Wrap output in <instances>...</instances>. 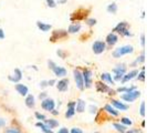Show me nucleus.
I'll return each instance as SVG.
<instances>
[{
	"mask_svg": "<svg viewBox=\"0 0 147 133\" xmlns=\"http://www.w3.org/2000/svg\"><path fill=\"white\" fill-rule=\"evenodd\" d=\"M114 32H117L121 36H124V37H132L133 35L129 32V26L126 21L119 22L117 26L113 29Z\"/></svg>",
	"mask_w": 147,
	"mask_h": 133,
	"instance_id": "f257e3e1",
	"label": "nucleus"
},
{
	"mask_svg": "<svg viewBox=\"0 0 147 133\" xmlns=\"http://www.w3.org/2000/svg\"><path fill=\"white\" fill-rule=\"evenodd\" d=\"M133 51H134V48H133L132 45H123V47H119L117 49H115L112 54H113L114 58L118 59V58H122L123 56L132 53Z\"/></svg>",
	"mask_w": 147,
	"mask_h": 133,
	"instance_id": "f03ea898",
	"label": "nucleus"
},
{
	"mask_svg": "<svg viewBox=\"0 0 147 133\" xmlns=\"http://www.w3.org/2000/svg\"><path fill=\"white\" fill-rule=\"evenodd\" d=\"M48 66H49V68L54 72V74H55L57 77H65L66 73H67L66 69H64L63 66H57V64H55L53 61H51V60L48 61Z\"/></svg>",
	"mask_w": 147,
	"mask_h": 133,
	"instance_id": "7ed1b4c3",
	"label": "nucleus"
},
{
	"mask_svg": "<svg viewBox=\"0 0 147 133\" xmlns=\"http://www.w3.org/2000/svg\"><path fill=\"white\" fill-rule=\"evenodd\" d=\"M140 96V92L138 90H136V89H134L132 91H128V92H125L124 94H122L121 98L126 101V102H134L138 96Z\"/></svg>",
	"mask_w": 147,
	"mask_h": 133,
	"instance_id": "20e7f679",
	"label": "nucleus"
},
{
	"mask_svg": "<svg viewBox=\"0 0 147 133\" xmlns=\"http://www.w3.org/2000/svg\"><path fill=\"white\" fill-rule=\"evenodd\" d=\"M113 72L115 74L114 78H113V80L114 81H121L122 78H123V75L126 73V66L125 64H117V66L113 69Z\"/></svg>",
	"mask_w": 147,
	"mask_h": 133,
	"instance_id": "39448f33",
	"label": "nucleus"
},
{
	"mask_svg": "<svg viewBox=\"0 0 147 133\" xmlns=\"http://www.w3.org/2000/svg\"><path fill=\"white\" fill-rule=\"evenodd\" d=\"M73 75H74V80H75V83H76V87L80 89L81 91L84 90V82H83V75H82V72L80 70H74L73 71Z\"/></svg>",
	"mask_w": 147,
	"mask_h": 133,
	"instance_id": "423d86ee",
	"label": "nucleus"
},
{
	"mask_svg": "<svg viewBox=\"0 0 147 133\" xmlns=\"http://www.w3.org/2000/svg\"><path fill=\"white\" fill-rule=\"evenodd\" d=\"M83 82H84V88H91L92 87V71L85 69L83 71Z\"/></svg>",
	"mask_w": 147,
	"mask_h": 133,
	"instance_id": "0eeeda50",
	"label": "nucleus"
},
{
	"mask_svg": "<svg viewBox=\"0 0 147 133\" xmlns=\"http://www.w3.org/2000/svg\"><path fill=\"white\" fill-rule=\"evenodd\" d=\"M88 10H84V9H79L78 11H74L72 16H71V21H79L81 19H84L88 16Z\"/></svg>",
	"mask_w": 147,
	"mask_h": 133,
	"instance_id": "6e6552de",
	"label": "nucleus"
},
{
	"mask_svg": "<svg viewBox=\"0 0 147 133\" xmlns=\"http://www.w3.org/2000/svg\"><path fill=\"white\" fill-rule=\"evenodd\" d=\"M92 49H93V52L95 53V54H101V53H103L105 51V49H106V44L105 42L103 41H95L93 45H92Z\"/></svg>",
	"mask_w": 147,
	"mask_h": 133,
	"instance_id": "1a4fd4ad",
	"label": "nucleus"
},
{
	"mask_svg": "<svg viewBox=\"0 0 147 133\" xmlns=\"http://www.w3.org/2000/svg\"><path fill=\"white\" fill-rule=\"evenodd\" d=\"M54 105H55V102H54L52 99H49V98L43 99V100H42V103H41V107H42L45 111H49V112H51V111L54 109Z\"/></svg>",
	"mask_w": 147,
	"mask_h": 133,
	"instance_id": "9d476101",
	"label": "nucleus"
},
{
	"mask_svg": "<svg viewBox=\"0 0 147 133\" xmlns=\"http://www.w3.org/2000/svg\"><path fill=\"white\" fill-rule=\"evenodd\" d=\"M67 36V31H64V30H55L53 31V35L52 37L50 38L51 41H55V40H59V39H62Z\"/></svg>",
	"mask_w": 147,
	"mask_h": 133,
	"instance_id": "9b49d317",
	"label": "nucleus"
},
{
	"mask_svg": "<svg viewBox=\"0 0 147 133\" xmlns=\"http://www.w3.org/2000/svg\"><path fill=\"white\" fill-rule=\"evenodd\" d=\"M75 103L76 102H74V101H71V102L67 103V110L65 112V117L67 119L72 118L74 115V113H75Z\"/></svg>",
	"mask_w": 147,
	"mask_h": 133,
	"instance_id": "f8f14e48",
	"label": "nucleus"
},
{
	"mask_svg": "<svg viewBox=\"0 0 147 133\" xmlns=\"http://www.w3.org/2000/svg\"><path fill=\"white\" fill-rule=\"evenodd\" d=\"M57 88L59 91L61 92H65L67 88H69V79H62V80H60L58 83H57Z\"/></svg>",
	"mask_w": 147,
	"mask_h": 133,
	"instance_id": "ddd939ff",
	"label": "nucleus"
},
{
	"mask_svg": "<svg viewBox=\"0 0 147 133\" xmlns=\"http://www.w3.org/2000/svg\"><path fill=\"white\" fill-rule=\"evenodd\" d=\"M96 86V90L98 91V92H109V94H114V91L113 90H111L109 87H106L105 84L103 83H101V82H96L95 83Z\"/></svg>",
	"mask_w": 147,
	"mask_h": 133,
	"instance_id": "4468645a",
	"label": "nucleus"
},
{
	"mask_svg": "<svg viewBox=\"0 0 147 133\" xmlns=\"http://www.w3.org/2000/svg\"><path fill=\"white\" fill-rule=\"evenodd\" d=\"M118 41V37L115 35V32H111L107 35V37H106V43L109 44V45H114V44H116Z\"/></svg>",
	"mask_w": 147,
	"mask_h": 133,
	"instance_id": "2eb2a0df",
	"label": "nucleus"
},
{
	"mask_svg": "<svg viewBox=\"0 0 147 133\" xmlns=\"http://www.w3.org/2000/svg\"><path fill=\"white\" fill-rule=\"evenodd\" d=\"M137 74H138V70H132L131 72L125 73L124 75H123V78H122V82H123V83H125V82L129 81V80L134 79V78H135Z\"/></svg>",
	"mask_w": 147,
	"mask_h": 133,
	"instance_id": "dca6fc26",
	"label": "nucleus"
},
{
	"mask_svg": "<svg viewBox=\"0 0 147 133\" xmlns=\"http://www.w3.org/2000/svg\"><path fill=\"white\" fill-rule=\"evenodd\" d=\"M8 79L12 82H19L22 79V73L19 69H15V73L12 75H9Z\"/></svg>",
	"mask_w": 147,
	"mask_h": 133,
	"instance_id": "f3484780",
	"label": "nucleus"
},
{
	"mask_svg": "<svg viewBox=\"0 0 147 133\" xmlns=\"http://www.w3.org/2000/svg\"><path fill=\"white\" fill-rule=\"evenodd\" d=\"M16 90H17V92L20 94V96H24L28 94V87L27 86H24V84H21V83H18V84H16Z\"/></svg>",
	"mask_w": 147,
	"mask_h": 133,
	"instance_id": "a211bd4d",
	"label": "nucleus"
},
{
	"mask_svg": "<svg viewBox=\"0 0 147 133\" xmlns=\"http://www.w3.org/2000/svg\"><path fill=\"white\" fill-rule=\"evenodd\" d=\"M111 103H112L113 107H115V108L119 111H126L127 109H128V107H127L126 104L122 103V102H119V101H117V100H112Z\"/></svg>",
	"mask_w": 147,
	"mask_h": 133,
	"instance_id": "6ab92c4d",
	"label": "nucleus"
},
{
	"mask_svg": "<svg viewBox=\"0 0 147 133\" xmlns=\"http://www.w3.org/2000/svg\"><path fill=\"white\" fill-rule=\"evenodd\" d=\"M85 101H83V100H79L78 101V103H75V111L76 112H79V113H82V112H84L85 111Z\"/></svg>",
	"mask_w": 147,
	"mask_h": 133,
	"instance_id": "aec40b11",
	"label": "nucleus"
},
{
	"mask_svg": "<svg viewBox=\"0 0 147 133\" xmlns=\"http://www.w3.org/2000/svg\"><path fill=\"white\" fill-rule=\"evenodd\" d=\"M37 27L41 30V31H43V32H48L49 30L51 29V24L44 23V22H42V21H37Z\"/></svg>",
	"mask_w": 147,
	"mask_h": 133,
	"instance_id": "412c9836",
	"label": "nucleus"
},
{
	"mask_svg": "<svg viewBox=\"0 0 147 133\" xmlns=\"http://www.w3.org/2000/svg\"><path fill=\"white\" fill-rule=\"evenodd\" d=\"M81 29V23H72L70 27H69V29H67V33H76V32H79Z\"/></svg>",
	"mask_w": 147,
	"mask_h": 133,
	"instance_id": "4be33fe9",
	"label": "nucleus"
},
{
	"mask_svg": "<svg viewBox=\"0 0 147 133\" xmlns=\"http://www.w3.org/2000/svg\"><path fill=\"white\" fill-rule=\"evenodd\" d=\"M26 105L30 108V109H32V108H34V96H32V94H29V96H27V99H26Z\"/></svg>",
	"mask_w": 147,
	"mask_h": 133,
	"instance_id": "5701e85b",
	"label": "nucleus"
},
{
	"mask_svg": "<svg viewBox=\"0 0 147 133\" xmlns=\"http://www.w3.org/2000/svg\"><path fill=\"white\" fill-rule=\"evenodd\" d=\"M101 79L103 80V81L107 82L109 84H114L115 83V81L113 80V78H112V75H111L110 73H102V75H101Z\"/></svg>",
	"mask_w": 147,
	"mask_h": 133,
	"instance_id": "b1692460",
	"label": "nucleus"
},
{
	"mask_svg": "<svg viewBox=\"0 0 147 133\" xmlns=\"http://www.w3.org/2000/svg\"><path fill=\"white\" fill-rule=\"evenodd\" d=\"M36 126H39V128H41V130H42L44 133H53L52 129H50V128L47 126L45 123H43V122H38Z\"/></svg>",
	"mask_w": 147,
	"mask_h": 133,
	"instance_id": "393cba45",
	"label": "nucleus"
},
{
	"mask_svg": "<svg viewBox=\"0 0 147 133\" xmlns=\"http://www.w3.org/2000/svg\"><path fill=\"white\" fill-rule=\"evenodd\" d=\"M45 121V124L49 126L50 129H54L55 126H59V122L57 121V120H54V119H50V120H44Z\"/></svg>",
	"mask_w": 147,
	"mask_h": 133,
	"instance_id": "a878e982",
	"label": "nucleus"
},
{
	"mask_svg": "<svg viewBox=\"0 0 147 133\" xmlns=\"http://www.w3.org/2000/svg\"><path fill=\"white\" fill-rule=\"evenodd\" d=\"M106 10H107V12L115 15V14L117 12V5H116L115 2H113V3H111V5H109V6H107Z\"/></svg>",
	"mask_w": 147,
	"mask_h": 133,
	"instance_id": "bb28decb",
	"label": "nucleus"
},
{
	"mask_svg": "<svg viewBox=\"0 0 147 133\" xmlns=\"http://www.w3.org/2000/svg\"><path fill=\"white\" fill-rule=\"evenodd\" d=\"M104 109H105V111H106V112H109L110 114H112V115H114V117H116V115H118V112H117V111L115 110V109H114V108H113L112 105H110V104H106Z\"/></svg>",
	"mask_w": 147,
	"mask_h": 133,
	"instance_id": "cd10ccee",
	"label": "nucleus"
},
{
	"mask_svg": "<svg viewBox=\"0 0 147 133\" xmlns=\"http://www.w3.org/2000/svg\"><path fill=\"white\" fill-rule=\"evenodd\" d=\"M113 126L117 130L118 132H121V133H125L126 132V126H123V124H119V123H114L113 124Z\"/></svg>",
	"mask_w": 147,
	"mask_h": 133,
	"instance_id": "c85d7f7f",
	"label": "nucleus"
},
{
	"mask_svg": "<svg viewBox=\"0 0 147 133\" xmlns=\"http://www.w3.org/2000/svg\"><path fill=\"white\" fill-rule=\"evenodd\" d=\"M134 89H136L135 87H131V88H126V87H122V88L117 89V92H128V91H132Z\"/></svg>",
	"mask_w": 147,
	"mask_h": 133,
	"instance_id": "c756f323",
	"label": "nucleus"
},
{
	"mask_svg": "<svg viewBox=\"0 0 147 133\" xmlns=\"http://www.w3.org/2000/svg\"><path fill=\"white\" fill-rule=\"evenodd\" d=\"M121 122H122L123 124H126V126H132L133 124L132 120H131V119H128V118H122Z\"/></svg>",
	"mask_w": 147,
	"mask_h": 133,
	"instance_id": "7c9ffc66",
	"label": "nucleus"
},
{
	"mask_svg": "<svg viewBox=\"0 0 147 133\" xmlns=\"http://www.w3.org/2000/svg\"><path fill=\"white\" fill-rule=\"evenodd\" d=\"M45 2H47V6L50 8H55L57 6V2L54 0H45Z\"/></svg>",
	"mask_w": 147,
	"mask_h": 133,
	"instance_id": "2f4dec72",
	"label": "nucleus"
},
{
	"mask_svg": "<svg viewBox=\"0 0 147 133\" xmlns=\"http://www.w3.org/2000/svg\"><path fill=\"white\" fill-rule=\"evenodd\" d=\"M5 133H21V131L18 130V129H16V128H10V129L6 130V132Z\"/></svg>",
	"mask_w": 147,
	"mask_h": 133,
	"instance_id": "473e14b6",
	"label": "nucleus"
},
{
	"mask_svg": "<svg viewBox=\"0 0 147 133\" xmlns=\"http://www.w3.org/2000/svg\"><path fill=\"white\" fill-rule=\"evenodd\" d=\"M140 115L142 117H145V102L144 101L140 104Z\"/></svg>",
	"mask_w": 147,
	"mask_h": 133,
	"instance_id": "72a5a7b5",
	"label": "nucleus"
},
{
	"mask_svg": "<svg viewBox=\"0 0 147 133\" xmlns=\"http://www.w3.org/2000/svg\"><path fill=\"white\" fill-rule=\"evenodd\" d=\"M86 24L92 27V26H95L96 24V19H88L86 20Z\"/></svg>",
	"mask_w": 147,
	"mask_h": 133,
	"instance_id": "f704fd0d",
	"label": "nucleus"
},
{
	"mask_svg": "<svg viewBox=\"0 0 147 133\" xmlns=\"http://www.w3.org/2000/svg\"><path fill=\"white\" fill-rule=\"evenodd\" d=\"M36 118L38 120H41V121H44L45 120V115L43 114H41V113H39V112H36Z\"/></svg>",
	"mask_w": 147,
	"mask_h": 133,
	"instance_id": "c9c22d12",
	"label": "nucleus"
},
{
	"mask_svg": "<svg viewBox=\"0 0 147 133\" xmlns=\"http://www.w3.org/2000/svg\"><path fill=\"white\" fill-rule=\"evenodd\" d=\"M71 133H83L80 128H73L72 130H71Z\"/></svg>",
	"mask_w": 147,
	"mask_h": 133,
	"instance_id": "e433bc0d",
	"label": "nucleus"
},
{
	"mask_svg": "<svg viewBox=\"0 0 147 133\" xmlns=\"http://www.w3.org/2000/svg\"><path fill=\"white\" fill-rule=\"evenodd\" d=\"M144 61H145V56H144V53H143L140 58H137V60H136V63H138V62H144Z\"/></svg>",
	"mask_w": 147,
	"mask_h": 133,
	"instance_id": "4c0bfd02",
	"label": "nucleus"
},
{
	"mask_svg": "<svg viewBox=\"0 0 147 133\" xmlns=\"http://www.w3.org/2000/svg\"><path fill=\"white\" fill-rule=\"evenodd\" d=\"M138 79H140V81H144V80H145V77H144V68H143L142 72H140V75H138Z\"/></svg>",
	"mask_w": 147,
	"mask_h": 133,
	"instance_id": "58836bf2",
	"label": "nucleus"
},
{
	"mask_svg": "<svg viewBox=\"0 0 147 133\" xmlns=\"http://www.w3.org/2000/svg\"><path fill=\"white\" fill-rule=\"evenodd\" d=\"M57 53H58V56H60L62 59H64V58H65V53L62 51V50H58V52H57Z\"/></svg>",
	"mask_w": 147,
	"mask_h": 133,
	"instance_id": "ea45409f",
	"label": "nucleus"
},
{
	"mask_svg": "<svg viewBox=\"0 0 147 133\" xmlns=\"http://www.w3.org/2000/svg\"><path fill=\"white\" fill-rule=\"evenodd\" d=\"M140 42H142V45H143V47L145 45V35H144V33H142V36H140Z\"/></svg>",
	"mask_w": 147,
	"mask_h": 133,
	"instance_id": "a19ab883",
	"label": "nucleus"
},
{
	"mask_svg": "<svg viewBox=\"0 0 147 133\" xmlns=\"http://www.w3.org/2000/svg\"><path fill=\"white\" fill-rule=\"evenodd\" d=\"M57 2V5H64L65 2H67V0H54Z\"/></svg>",
	"mask_w": 147,
	"mask_h": 133,
	"instance_id": "79ce46f5",
	"label": "nucleus"
},
{
	"mask_svg": "<svg viewBox=\"0 0 147 133\" xmlns=\"http://www.w3.org/2000/svg\"><path fill=\"white\" fill-rule=\"evenodd\" d=\"M58 133H70V132H69V130L66 128H62V129H60L59 131H58Z\"/></svg>",
	"mask_w": 147,
	"mask_h": 133,
	"instance_id": "37998d69",
	"label": "nucleus"
},
{
	"mask_svg": "<svg viewBox=\"0 0 147 133\" xmlns=\"http://www.w3.org/2000/svg\"><path fill=\"white\" fill-rule=\"evenodd\" d=\"M39 98H40L41 100H43V99H45V98H47V93H45V92H42V93H40V94H39Z\"/></svg>",
	"mask_w": 147,
	"mask_h": 133,
	"instance_id": "c03bdc74",
	"label": "nucleus"
},
{
	"mask_svg": "<svg viewBox=\"0 0 147 133\" xmlns=\"http://www.w3.org/2000/svg\"><path fill=\"white\" fill-rule=\"evenodd\" d=\"M6 126V120L0 118V128H2V126Z\"/></svg>",
	"mask_w": 147,
	"mask_h": 133,
	"instance_id": "a18cd8bd",
	"label": "nucleus"
},
{
	"mask_svg": "<svg viewBox=\"0 0 147 133\" xmlns=\"http://www.w3.org/2000/svg\"><path fill=\"white\" fill-rule=\"evenodd\" d=\"M90 112H91V113H95L96 112V107H93V105H91V107H90Z\"/></svg>",
	"mask_w": 147,
	"mask_h": 133,
	"instance_id": "49530a36",
	"label": "nucleus"
},
{
	"mask_svg": "<svg viewBox=\"0 0 147 133\" xmlns=\"http://www.w3.org/2000/svg\"><path fill=\"white\" fill-rule=\"evenodd\" d=\"M0 39L2 40V39H5V32H3V30L0 28Z\"/></svg>",
	"mask_w": 147,
	"mask_h": 133,
	"instance_id": "de8ad7c7",
	"label": "nucleus"
},
{
	"mask_svg": "<svg viewBox=\"0 0 147 133\" xmlns=\"http://www.w3.org/2000/svg\"><path fill=\"white\" fill-rule=\"evenodd\" d=\"M47 86H48V81H42L40 83V87H41V88H45Z\"/></svg>",
	"mask_w": 147,
	"mask_h": 133,
	"instance_id": "09e8293b",
	"label": "nucleus"
},
{
	"mask_svg": "<svg viewBox=\"0 0 147 133\" xmlns=\"http://www.w3.org/2000/svg\"><path fill=\"white\" fill-rule=\"evenodd\" d=\"M54 83H55V80H50V81H48V86L51 87V86H53Z\"/></svg>",
	"mask_w": 147,
	"mask_h": 133,
	"instance_id": "8fccbe9b",
	"label": "nucleus"
},
{
	"mask_svg": "<svg viewBox=\"0 0 147 133\" xmlns=\"http://www.w3.org/2000/svg\"><path fill=\"white\" fill-rule=\"evenodd\" d=\"M51 112L53 113V114H54V115H58V114H59V112H58V111H55L54 109H53V110H52Z\"/></svg>",
	"mask_w": 147,
	"mask_h": 133,
	"instance_id": "3c124183",
	"label": "nucleus"
},
{
	"mask_svg": "<svg viewBox=\"0 0 147 133\" xmlns=\"http://www.w3.org/2000/svg\"><path fill=\"white\" fill-rule=\"evenodd\" d=\"M135 132H137V131H131V132H127V133H135Z\"/></svg>",
	"mask_w": 147,
	"mask_h": 133,
	"instance_id": "603ef678",
	"label": "nucleus"
},
{
	"mask_svg": "<svg viewBox=\"0 0 147 133\" xmlns=\"http://www.w3.org/2000/svg\"><path fill=\"white\" fill-rule=\"evenodd\" d=\"M95 133H100V132H95Z\"/></svg>",
	"mask_w": 147,
	"mask_h": 133,
	"instance_id": "864d4df0",
	"label": "nucleus"
}]
</instances>
